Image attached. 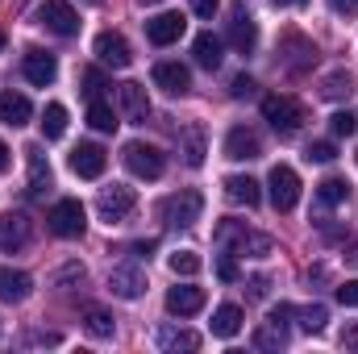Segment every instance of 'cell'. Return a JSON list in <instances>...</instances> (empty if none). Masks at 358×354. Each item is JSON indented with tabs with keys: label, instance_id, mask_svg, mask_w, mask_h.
Listing matches in <instances>:
<instances>
[{
	"label": "cell",
	"instance_id": "13",
	"mask_svg": "<svg viewBox=\"0 0 358 354\" xmlns=\"http://www.w3.org/2000/svg\"><path fill=\"white\" fill-rule=\"evenodd\" d=\"M67 163H71V171L80 179H100L104 167H108V155H104V146H96V142H80Z\"/></svg>",
	"mask_w": 358,
	"mask_h": 354
},
{
	"label": "cell",
	"instance_id": "41",
	"mask_svg": "<svg viewBox=\"0 0 358 354\" xmlns=\"http://www.w3.org/2000/svg\"><path fill=\"white\" fill-rule=\"evenodd\" d=\"M338 304H346V309H358V279H346V283L338 288Z\"/></svg>",
	"mask_w": 358,
	"mask_h": 354
},
{
	"label": "cell",
	"instance_id": "22",
	"mask_svg": "<svg viewBox=\"0 0 358 354\" xmlns=\"http://www.w3.org/2000/svg\"><path fill=\"white\" fill-rule=\"evenodd\" d=\"M29 292H34V279L25 271L0 267V300L4 304H21V300H29Z\"/></svg>",
	"mask_w": 358,
	"mask_h": 354
},
{
	"label": "cell",
	"instance_id": "6",
	"mask_svg": "<svg viewBox=\"0 0 358 354\" xmlns=\"http://www.w3.org/2000/svg\"><path fill=\"white\" fill-rule=\"evenodd\" d=\"M46 221H50V234L55 238H80L88 229V213H84L80 200H59Z\"/></svg>",
	"mask_w": 358,
	"mask_h": 354
},
{
	"label": "cell",
	"instance_id": "2",
	"mask_svg": "<svg viewBox=\"0 0 358 354\" xmlns=\"http://www.w3.org/2000/svg\"><path fill=\"white\" fill-rule=\"evenodd\" d=\"M263 117L271 121V129H275L279 138L300 134V125L308 121L304 104H300V100H292V96H263Z\"/></svg>",
	"mask_w": 358,
	"mask_h": 354
},
{
	"label": "cell",
	"instance_id": "19",
	"mask_svg": "<svg viewBox=\"0 0 358 354\" xmlns=\"http://www.w3.org/2000/svg\"><path fill=\"white\" fill-rule=\"evenodd\" d=\"M117 100H121L125 121L146 125V117H150V100H146V88H142V84H121V88H117Z\"/></svg>",
	"mask_w": 358,
	"mask_h": 354
},
{
	"label": "cell",
	"instance_id": "5",
	"mask_svg": "<svg viewBox=\"0 0 358 354\" xmlns=\"http://www.w3.org/2000/svg\"><path fill=\"white\" fill-rule=\"evenodd\" d=\"M121 155H125V167L138 179H159L167 171V155L159 146H150V142H129Z\"/></svg>",
	"mask_w": 358,
	"mask_h": 354
},
{
	"label": "cell",
	"instance_id": "53",
	"mask_svg": "<svg viewBox=\"0 0 358 354\" xmlns=\"http://www.w3.org/2000/svg\"><path fill=\"white\" fill-rule=\"evenodd\" d=\"M142 4H163V0H142Z\"/></svg>",
	"mask_w": 358,
	"mask_h": 354
},
{
	"label": "cell",
	"instance_id": "9",
	"mask_svg": "<svg viewBox=\"0 0 358 354\" xmlns=\"http://www.w3.org/2000/svg\"><path fill=\"white\" fill-rule=\"evenodd\" d=\"M38 21H42L50 34H59V38H76V34H80V17H76V8H71L67 0H46V4L38 8Z\"/></svg>",
	"mask_w": 358,
	"mask_h": 354
},
{
	"label": "cell",
	"instance_id": "26",
	"mask_svg": "<svg viewBox=\"0 0 358 354\" xmlns=\"http://www.w3.org/2000/svg\"><path fill=\"white\" fill-rule=\"evenodd\" d=\"M192 55H196V63H200V67L217 71V67H221V59H225V42H221L217 34H196Z\"/></svg>",
	"mask_w": 358,
	"mask_h": 354
},
{
	"label": "cell",
	"instance_id": "36",
	"mask_svg": "<svg viewBox=\"0 0 358 354\" xmlns=\"http://www.w3.org/2000/svg\"><path fill=\"white\" fill-rule=\"evenodd\" d=\"M167 267H171V271H176V275H200V255H196V250H176V255H171V259H167Z\"/></svg>",
	"mask_w": 358,
	"mask_h": 354
},
{
	"label": "cell",
	"instance_id": "7",
	"mask_svg": "<svg viewBox=\"0 0 358 354\" xmlns=\"http://www.w3.org/2000/svg\"><path fill=\"white\" fill-rule=\"evenodd\" d=\"M229 46L238 50V55H250L255 46H259V25H255V17H250V8L238 0L234 8H229Z\"/></svg>",
	"mask_w": 358,
	"mask_h": 354
},
{
	"label": "cell",
	"instance_id": "40",
	"mask_svg": "<svg viewBox=\"0 0 358 354\" xmlns=\"http://www.w3.org/2000/svg\"><path fill=\"white\" fill-rule=\"evenodd\" d=\"M59 288H71V283H84V267L80 263H67L63 271H59V279H55Z\"/></svg>",
	"mask_w": 358,
	"mask_h": 354
},
{
	"label": "cell",
	"instance_id": "3",
	"mask_svg": "<svg viewBox=\"0 0 358 354\" xmlns=\"http://www.w3.org/2000/svg\"><path fill=\"white\" fill-rule=\"evenodd\" d=\"M200 208H204V196L192 192V187H183V192L167 196V200L159 204V217H163L167 225H176V229H192V225L200 221Z\"/></svg>",
	"mask_w": 358,
	"mask_h": 354
},
{
	"label": "cell",
	"instance_id": "34",
	"mask_svg": "<svg viewBox=\"0 0 358 354\" xmlns=\"http://www.w3.org/2000/svg\"><path fill=\"white\" fill-rule=\"evenodd\" d=\"M63 134H67V108L63 104H46V113H42V138L55 142Z\"/></svg>",
	"mask_w": 358,
	"mask_h": 354
},
{
	"label": "cell",
	"instance_id": "51",
	"mask_svg": "<svg viewBox=\"0 0 358 354\" xmlns=\"http://www.w3.org/2000/svg\"><path fill=\"white\" fill-rule=\"evenodd\" d=\"M346 259H350V263H355V267H358V246H355V250H350V255H346Z\"/></svg>",
	"mask_w": 358,
	"mask_h": 354
},
{
	"label": "cell",
	"instance_id": "11",
	"mask_svg": "<svg viewBox=\"0 0 358 354\" xmlns=\"http://www.w3.org/2000/svg\"><path fill=\"white\" fill-rule=\"evenodd\" d=\"M29 234H34V221L25 213H4L0 217V250L4 255H17L29 246Z\"/></svg>",
	"mask_w": 358,
	"mask_h": 354
},
{
	"label": "cell",
	"instance_id": "47",
	"mask_svg": "<svg viewBox=\"0 0 358 354\" xmlns=\"http://www.w3.org/2000/svg\"><path fill=\"white\" fill-rule=\"evenodd\" d=\"M342 346H350V351H358V325H350V330H342Z\"/></svg>",
	"mask_w": 358,
	"mask_h": 354
},
{
	"label": "cell",
	"instance_id": "18",
	"mask_svg": "<svg viewBox=\"0 0 358 354\" xmlns=\"http://www.w3.org/2000/svg\"><path fill=\"white\" fill-rule=\"evenodd\" d=\"M179 155L187 167H204V155H208V142H204V125L200 121H187L179 129Z\"/></svg>",
	"mask_w": 358,
	"mask_h": 354
},
{
	"label": "cell",
	"instance_id": "48",
	"mask_svg": "<svg viewBox=\"0 0 358 354\" xmlns=\"http://www.w3.org/2000/svg\"><path fill=\"white\" fill-rule=\"evenodd\" d=\"M150 250H155V242H134V255H146L150 259Z\"/></svg>",
	"mask_w": 358,
	"mask_h": 354
},
{
	"label": "cell",
	"instance_id": "32",
	"mask_svg": "<svg viewBox=\"0 0 358 354\" xmlns=\"http://www.w3.org/2000/svg\"><path fill=\"white\" fill-rule=\"evenodd\" d=\"M88 125H92V129H100V134H113V129L121 125V121H117V108H113V104H104V100L96 96V100L88 104Z\"/></svg>",
	"mask_w": 358,
	"mask_h": 354
},
{
	"label": "cell",
	"instance_id": "1",
	"mask_svg": "<svg viewBox=\"0 0 358 354\" xmlns=\"http://www.w3.org/2000/svg\"><path fill=\"white\" fill-rule=\"evenodd\" d=\"M217 246L229 250V255H250V259H267L271 250H275V242H271L267 234L246 229V221H221L217 225Z\"/></svg>",
	"mask_w": 358,
	"mask_h": 354
},
{
	"label": "cell",
	"instance_id": "25",
	"mask_svg": "<svg viewBox=\"0 0 358 354\" xmlns=\"http://www.w3.org/2000/svg\"><path fill=\"white\" fill-rule=\"evenodd\" d=\"M155 342H159V351L167 354H179V351H200V334H192V330H179V325H163L159 334H155Z\"/></svg>",
	"mask_w": 358,
	"mask_h": 354
},
{
	"label": "cell",
	"instance_id": "46",
	"mask_svg": "<svg viewBox=\"0 0 358 354\" xmlns=\"http://www.w3.org/2000/svg\"><path fill=\"white\" fill-rule=\"evenodd\" d=\"M217 4H221V0H192V13H196V17H213Z\"/></svg>",
	"mask_w": 358,
	"mask_h": 354
},
{
	"label": "cell",
	"instance_id": "21",
	"mask_svg": "<svg viewBox=\"0 0 358 354\" xmlns=\"http://www.w3.org/2000/svg\"><path fill=\"white\" fill-rule=\"evenodd\" d=\"M29 117H34L29 96H21V92H4V96H0V125L21 129V125H29Z\"/></svg>",
	"mask_w": 358,
	"mask_h": 354
},
{
	"label": "cell",
	"instance_id": "14",
	"mask_svg": "<svg viewBox=\"0 0 358 354\" xmlns=\"http://www.w3.org/2000/svg\"><path fill=\"white\" fill-rule=\"evenodd\" d=\"M108 288H113V296H121V300H138V296L146 292V271L138 263L113 267V271H108Z\"/></svg>",
	"mask_w": 358,
	"mask_h": 354
},
{
	"label": "cell",
	"instance_id": "20",
	"mask_svg": "<svg viewBox=\"0 0 358 354\" xmlns=\"http://www.w3.org/2000/svg\"><path fill=\"white\" fill-rule=\"evenodd\" d=\"M204 309V288H192V283H179L167 292V313L176 317H196Z\"/></svg>",
	"mask_w": 358,
	"mask_h": 354
},
{
	"label": "cell",
	"instance_id": "31",
	"mask_svg": "<svg viewBox=\"0 0 358 354\" xmlns=\"http://www.w3.org/2000/svg\"><path fill=\"white\" fill-rule=\"evenodd\" d=\"M317 200H321L325 208H334V204H346V200H350V183H346V179H338V176L321 179V183H317Z\"/></svg>",
	"mask_w": 358,
	"mask_h": 354
},
{
	"label": "cell",
	"instance_id": "24",
	"mask_svg": "<svg viewBox=\"0 0 358 354\" xmlns=\"http://www.w3.org/2000/svg\"><path fill=\"white\" fill-rule=\"evenodd\" d=\"M155 84L167 92V96H183V92L192 88V71L183 63H159L155 67Z\"/></svg>",
	"mask_w": 358,
	"mask_h": 354
},
{
	"label": "cell",
	"instance_id": "28",
	"mask_svg": "<svg viewBox=\"0 0 358 354\" xmlns=\"http://www.w3.org/2000/svg\"><path fill=\"white\" fill-rule=\"evenodd\" d=\"M225 196H229L234 204H246V208H255V204L263 200L259 183H255L250 176H229V179H225Z\"/></svg>",
	"mask_w": 358,
	"mask_h": 354
},
{
	"label": "cell",
	"instance_id": "17",
	"mask_svg": "<svg viewBox=\"0 0 358 354\" xmlns=\"http://www.w3.org/2000/svg\"><path fill=\"white\" fill-rule=\"evenodd\" d=\"M183 29H187V21H183V13H159V17H150L146 21V38L155 42V46H171L183 38Z\"/></svg>",
	"mask_w": 358,
	"mask_h": 354
},
{
	"label": "cell",
	"instance_id": "43",
	"mask_svg": "<svg viewBox=\"0 0 358 354\" xmlns=\"http://www.w3.org/2000/svg\"><path fill=\"white\" fill-rule=\"evenodd\" d=\"M246 288H250V300H263V296H267V288H271V279H267V275H255Z\"/></svg>",
	"mask_w": 358,
	"mask_h": 354
},
{
	"label": "cell",
	"instance_id": "45",
	"mask_svg": "<svg viewBox=\"0 0 358 354\" xmlns=\"http://www.w3.org/2000/svg\"><path fill=\"white\" fill-rule=\"evenodd\" d=\"M84 84H88L84 92H88L92 100H96V96H100V88H104V80H100V71H84Z\"/></svg>",
	"mask_w": 358,
	"mask_h": 354
},
{
	"label": "cell",
	"instance_id": "54",
	"mask_svg": "<svg viewBox=\"0 0 358 354\" xmlns=\"http://www.w3.org/2000/svg\"><path fill=\"white\" fill-rule=\"evenodd\" d=\"M0 50H4V34H0Z\"/></svg>",
	"mask_w": 358,
	"mask_h": 354
},
{
	"label": "cell",
	"instance_id": "4",
	"mask_svg": "<svg viewBox=\"0 0 358 354\" xmlns=\"http://www.w3.org/2000/svg\"><path fill=\"white\" fill-rule=\"evenodd\" d=\"M267 187H271V204L275 213H292L300 204V176L287 167V163H275L267 176Z\"/></svg>",
	"mask_w": 358,
	"mask_h": 354
},
{
	"label": "cell",
	"instance_id": "16",
	"mask_svg": "<svg viewBox=\"0 0 358 354\" xmlns=\"http://www.w3.org/2000/svg\"><path fill=\"white\" fill-rule=\"evenodd\" d=\"M21 71H25V80H29L34 88H50L55 76H59V63H55V55H46V50H25Z\"/></svg>",
	"mask_w": 358,
	"mask_h": 354
},
{
	"label": "cell",
	"instance_id": "38",
	"mask_svg": "<svg viewBox=\"0 0 358 354\" xmlns=\"http://www.w3.org/2000/svg\"><path fill=\"white\" fill-rule=\"evenodd\" d=\"M304 159H308V163H334V159H338V146H334V142H313V146L304 150Z\"/></svg>",
	"mask_w": 358,
	"mask_h": 354
},
{
	"label": "cell",
	"instance_id": "30",
	"mask_svg": "<svg viewBox=\"0 0 358 354\" xmlns=\"http://www.w3.org/2000/svg\"><path fill=\"white\" fill-rule=\"evenodd\" d=\"M213 334L217 338H238L242 334V309L238 304H221L213 313Z\"/></svg>",
	"mask_w": 358,
	"mask_h": 354
},
{
	"label": "cell",
	"instance_id": "23",
	"mask_svg": "<svg viewBox=\"0 0 358 354\" xmlns=\"http://www.w3.org/2000/svg\"><path fill=\"white\" fill-rule=\"evenodd\" d=\"M283 59H287V71H304V67L317 63V46L300 34H287L283 38Z\"/></svg>",
	"mask_w": 358,
	"mask_h": 354
},
{
	"label": "cell",
	"instance_id": "49",
	"mask_svg": "<svg viewBox=\"0 0 358 354\" xmlns=\"http://www.w3.org/2000/svg\"><path fill=\"white\" fill-rule=\"evenodd\" d=\"M0 171H8V146L0 142Z\"/></svg>",
	"mask_w": 358,
	"mask_h": 354
},
{
	"label": "cell",
	"instance_id": "50",
	"mask_svg": "<svg viewBox=\"0 0 358 354\" xmlns=\"http://www.w3.org/2000/svg\"><path fill=\"white\" fill-rule=\"evenodd\" d=\"M275 8H283V4H304V0H271Z\"/></svg>",
	"mask_w": 358,
	"mask_h": 354
},
{
	"label": "cell",
	"instance_id": "33",
	"mask_svg": "<svg viewBox=\"0 0 358 354\" xmlns=\"http://www.w3.org/2000/svg\"><path fill=\"white\" fill-rule=\"evenodd\" d=\"M292 317L300 321V330L321 334V330H325V321H329V309H325V304H304V309H296V304H292Z\"/></svg>",
	"mask_w": 358,
	"mask_h": 354
},
{
	"label": "cell",
	"instance_id": "42",
	"mask_svg": "<svg viewBox=\"0 0 358 354\" xmlns=\"http://www.w3.org/2000/svg\"><path fill=\"white\" fill-rule=\"evenodd\" d=\"M217 279H221V283H234V279H238V263H234L229 250H225V259L217 263Z\"/></svg>",
	"mask_w": 358,
	"mask_h": 354
},
{
	"label": "cell",
	"instance_id": "44",
	"mask_svg": "<svg viewBox=\"0 0 358 354\" xmlns=\"http://www.w3.org/2000/svg\"><path fill=\"white\" fill-rule=\"evenodd\" d=\"M329 8H334L338 17H355V13H358V0H329Z\"/></svg>",
	"mask_w": 358,
	"mask_h": 354
},
{
	"label": "cell",
	"instance_id": "35",
	"mask_svg": "<svg viewBox=\"0 0 358 354\" xmlns=\"http://www.w3.org/2000/svg\"><path fill=\"white\" fill-rule=\"evenodd\" d=\"M84 330L92 338H113V317L104 309H84Z\"/></svg>",
	"mask_w": 358,
	"mask_h": 354
},
{
	"label": "cell",
	"instance_id": "27",
	"mask_svg": "<svg viewBox=\"0 0 358 354\" xmlns=\"http://www.w3.org/2000/svg\"><path fill=\"white\" fill-rule=\"evenodd\" d=\"M25 155H29V196H46L50 183H55V176H50V163H46L42 146H29Z\"/></svg>",
	"mask_w": 358,
	"mask_h": 354
},
{
	"label": "cell",
	"instance_id": "52",
	"mask_svg": "<svg viewBox=\"0 0 358 354\" xmlns=\"http://www.w3.org/2000/svg\"><path fill=\"white\" fill-rule=\"evenodd\" d=\"M80 4H104V0H80Z\"/></svg>",
	"mask_w": 358,
	"mask_h": 354
},
{
	"label": "cell",
	"instance_id": "39",
	"mask_svg": "<svg viewBox=\"0 0 358 354\" xmlns=\"http://www.w3.org/2000/svg\"><path fill=\"white\" fill-rule=\"evenodd\" d=\"M255 92H259V84H255L250 76H234V80H229V96H234V100H246V96H255Z\"/></svg>",
	"mask_w": 358,
	"mask_h": 354
},
{
	"label": "cell",
	"instance_id": "12",
	"mask_svg": "<svg viewBox=\"0 0 358 354\" xmlns=\"http://www.w3.org/2000/svg\"><path fill=\"white\" fill-rule=\"evenodd\" d=\"M292 317V304H279V309H271V317L259 325V334H255V346L259 351H283L287 346V321Z\"/></svg>",
	"mask_w": 358,
	"mask_h": 354
},
{
	"label": "cell",
	"instance_id": "29",
	"mask_svg": "<svg viewBox=\"0 0 358 354\" xmlns=\"http://www.w3.org/2000/svg\"><path fill=\"white\" fill-rule=\"evenodd\" d=\"M321 96H325V100H334V104H338V100H350V96H355V76H350L346 67L329 71V76L321 80Z\"/></svg>",
	"mask_w": 358,
	"mask_h": 354
},
{
	"label": "cell",
	"instance_id": "15",
	"mask_svg": "<svg viewBox=\"0 0 358 354\" xmlns=\"http://www.w3.org/2000/svg\"><path fill=\"white\" fill-rule=\"evenodd\" d=\"M259 155H263V142H259L255 129L234 125V129L225 134V159H234V163H250V159H259Z\"/></svg>",
	"mask_w": 358,
	"mask_h": 354
},
{
	"label": "cell",
	"instance_id": "37",
	"mask_svg": "<svg viewBox=\"0 0 358 354\" xmlns=\"http://www.w3.org/2000/svg\"><path fill=\"white\" fill-rule=\"evenodd\" d=\"M329 129H334V138H350L358 129V117L355 113H334V117H329Z\"/></svg>",
	"mask_w": 358,
	"mask_h": 354
},
{
	"label": "cell",
	"instance_id": "10",
	"mask_svg": "<svg viewBox=\"0 0 358 354\" xmlns=\"http://www.w3.org/2000/svg\"><path fill=\"white\" fill-rule=\"evenodd\" d=\"M92 50H96V59H100L104 67H113V71H121V67H129V63H134V55H129V42H125L121 34H113V29L96 34Z\"/></svg>",
	"mask_w": 358,
	"mask_h": 354
},
{
	"label": "cell",
	"instance_id": "8",
	"mask_svg": "<svg viewBox=\"0 0 358 354\" xmlns=\"http://www.w3.org/2000/svg\"><path fill=\"white\" fill-rule=\"evenodd\" d=\"M134 208H138V196H134V187H125V183L104 187V192H100V200H96V213H100L108 225H113V221H125Z\"/></svg>",
	"mask_w": 358,
	"mask_h": 354
}]
</instances>
